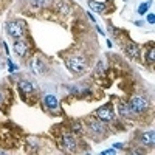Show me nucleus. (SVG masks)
Returning a JSON list of instances; mask_svg holds the SVG:
<instances>
[{
  "label": "nucleus",
  "mask_w": 155,
  "mask_h": 155,
  "mask_svg": "<svg viewBox=\"0 0 155 155\" xmlns=\"http://www.w3.org/2000/svg\"><path fill=\"white\" fill-rule=\"evenodd\" d=\"M65 65L70 71H74V73H82L85 68H87V62L84 58H79V56H73V58H68Z\"/></svg>",
  "instance_id": "f257e3e1"
},
{
  "label": "nucleus",
  "mask_w": 155,
  "mask_h": 155,
  "mask_svg": "<svg viewBox=\"0 0 155 155\" xmlns=\"http://www.w3.org/2000/svg\"><path fill=\"white\" fill-rule=\"evenodd\" d=\"M129 106H130V109H132V113H141L143 110H146L149 107L147 101L144 98H141V96H135L130 102H129Z\"/></svg>",
  "instance_id": "f03ea898"
},
{
  "label": "nucleus",
  "mask_w": 155,
  "mask_h": 155,
  "mask_svg": "<svg viewBox=\"0 0 155 155\" xmlns=\"http://www.w3.org/2000/svg\"><path fill=\"white\" fill-rule=\"evenodd\" d=\"M6 31H8L9 36L16 37V39H20V37L23 36V33H25L23 25H22L20 22H9V23L6 25Z\"/></svg>",
  "instance_id": "7ed1b4c3"
},
{
  "label": "nucleus",
  "mask_w": 155,
  "mask_h": 155,
  "mask_svg": "<svg viewBox=\"0 0 155 155\" xmlns=\"http://www.w3.org/2000/svg\"><path fill=\"white\" fill-rule=\"evenodd\" d=\"M62 146L65 147L67 150H70V152H74V149H76V138H74V135H71V134H65L62 137Z\"/></svg>",
  "instance_id": "20e7f679"
},
{
  "label": "nucleus",
  "mask_w": 155,
  "mask_h": 155,
  "mask_svg": "<svg viewBox=\"0 0 155 155\" xmlns=\"http://www.w3.org/2000/svg\"><path fill=\"white\" fill-rule=\"evenodd\" d=\"M14 53L17 56H20V58H25L28 54V44L25 41H22V39L16 41V44H14Z\"/></svg>",
  "instance_id": "39448f33"
},
{
  "label": "nucleus",
  "mask_w": 155,
  "mask_h": 155,
  "mask_svg": "<svg viewBox=\"0 0 155 155\" xmlns=\"http://www.w3.org/2000/svg\"><path fill=\"white\" fill-rule=\"evenodd\" d=\"M96 116L102 121H112L113 120V110L110 107H101L96 110Z\"/></svg>",
  "instance_id": "423d86ee"
},
{
  "label": "nucleus",
  "mask_w": 155,
  "mask_h": 155,
  "mask_svg": "<svg viewBox=\"0 0 155 155\" xmlns=\"http://www.w3.org/2000/svg\"><path fill=\"white\" fill-rule=\"evenodd\" d=\"M54 8H56L58 12H61V14H70L71 12V6L67 2H64V0H58L54 3Z\"/></svg>",
  "instance_id": "0eeeda50"
},
{
  "label": "nucleus",
  "mask_w": 155,
  "mask_h": 155,
  "mask_svg": "<svg viewBox=\"0 0 155 155\" xmlns=\"http://www.w3.org/2000/svg\"><path fill=\"white\" fill-rule=\"evenodd\" d=\"M44 102L48 109H56L58 107V99L54 95H45L44 96Z\"/></svg>",
  "instance_id": "6e6552de"
},
{
  "label": "nucleus",
  "mask_w": 155,
  "mask_h": 155,
  "mask_svg": "<svg viewBox=\"0 0 155 155\" xmlns=\"http://www.w3.org/2000/svg\"><path fill=\"white\" fill-rule=\"evenodd\" d=\"M153 135H155L153 130L143 134V137H141V143L146 144V146H153V141H155V137H153Z\"/></svg>",
  "instance_id": "1a4fd4ad"
},
{
  "label": "nucleus",
  "mask_w": 155,
  "mask_h": 155,
  "mask_svg": "<svg viewBox=\"0 0 155 155\" xmlns=\"http://www.w3.org/2000/svg\"><path fill=\"white\" fill-rule=\"evenodd\" d=\"M88 129H90V130H92L96 137H101L102 134H104V127H102L99 123H95V121H92V123L88 124Z\"/></svg>",
  "instance_id": "9d476101"
},
{
  "label": "nucleus",
  "mask_w": 155,
  "mask_h": 155,
  "mask_svg": "<svg viewBox=\"0 0 155 155\" xmlns=\"http://www.w3.org/2000/svg\"><path fill=\"white\" fill-rule=\"evenodd\" d=\"M126 53H127V56H130V58H138L140 50H138V47L135 44H129L126 47Z\"/></svg>",
  "instance_id": "9b49d317"
},
{
  "label": "nucleus",
  "mask_w": 155,
  "mask_h": 155,
  "mask_svg": "<svg viewBox=\"0 0 155 155\" xmlns=\"http://www.w3.org/2000/svg\"><path fill=\"white\" fill-rule=\"evenodd\" d=\"M31 70H33V73H36V74H41V73L44 71V64L39 61V59L31 61Z\"/></svg>",
  "instance_id": "f8f14e48"
},
{
  "label": "nucleus",
  "mask_w": 155,
  "mask_h": 155,
  "mask_svg": "<svg viewBox=\"0 0 155 155\" xmlns=\"http://www.w3.org/2000/svg\"><path fill=\"white\" fill-rule=\"evenodd\" d=\"M118 112H120V115H123V116H130V115H132L130 106H129V104H123V102L118 106Z\"/></svg>",
  "instance_id": "ddd939ff"
},
{
  "label": "nucleus",
  "mask_w": 155,
  "mask_h": 155,
  "mask_svg": "<svg viewBox=\"0 0 155 155\" xmlns=\"http://www.w3.org/2000/svg\"><path fill=\"white\" fill-rule=\"evenodd\" d=\"M88 5H90V8H92V9H95L98 12H102V11L106 9V5L104 3H96V2H93V0H88Z\"/></svg>",
  "instance_id": "4468645a"
},
{
  "label": "nucleus",
  "mask_w": 155,
  "mask_h": 155,
  "mask_svg": "<svg viewBox=\"0 0 155 155\" xmlns=\"http://www.w3.org/2000/svg\"><path fill=\"white\" fill-rule=\"evenodd\" d=\"M30 3L34 8H44V6H47L50 3V0H30Z\"/></svg>",
  "instance_id": "2eb2a0df"
},
{
  "label": "nucleus",
  "mask_w": 155,
  "mask_h": 155,
  "mask_svg": "<svg viewBox=\"0 0 155 155\" xmlns=\"http://www.w3.org/2000/svg\"><path fill=\"white\" fill-rule=\"evenodd\" d=\"M19 85H20V88L23 90V92H27V93L33 92V88H34V87H33V84H31V82H28V81H20V84H19Z\"/></svg>",
  "instance_id": "dca6fc26"
},
{
  "label": "nucleus",
  "mask_w": 155,
  "mask_h": 155,
  "mask_svg": "<svg viewBox=\"0 0 155 155\" xmlns=\"http://www.w3.org/2000/svg\"><path fill=\"white\" fill-rule=\"evenodd\" d=\"M102 71H104V65H102V62H99L98 67H96V73L98 74H102Z\"/></svg>",
  "instance_id": "f3484780"
},
{
  "label": "nucleus",
  "mask_w": 155,
  "mask_h": 155,
  "mask_svg": "<svg viewBox=\"0 0 155 155\" xmlns=\"http://www.w3.org/2000/svg\"><path fill=\"white\" fill-rule=\"evenodd\" d=\"M147 6H149V3H144V5H141V6H140V14H144V11L147 9Z\"/></svg>",
  "instance_id": "a211bd4d"
},
{
  "label": "nucleus",
  "mask_w": 155,
  "mask_h": 155,
  "mask_svg": "<svg viewBox=\"0 0 155 155\" xmlns=\"http://www.w3.org/2000/svg\"><path fill=\"white\" fill-rule=\"evenodd\" d=\"M147 59H149L150 62H153V59H155V51H153V50H150V51H149V56H147Z\"/></svg>",
  "instance_id": "6ab92c4d"
},
{
  "label": "nucleus",
  "mask_w": 155,
  "mask_h": 155,
  "mask_svg": "<svg viewBox=\"0 0 155 155\" xmlns=\"http://www.w3.org/2000/svg\"><path fill=\"white\" fill-rule=\"evenodd\" d=\"M73 130H81V124L79 123H73Z\"/></svg>",
  "instance_id": "aec40b11"
},
{
  "label": "nucleus",
  "mask_w": 155,
  "mask_h": 155,
  "mask_svg": "<svg viewBox=\"0 0 155 155\" xmlns=\"http://www.w3.org/2000/svg\"><path fill=\"white\" fill-rule=\"evenodd\" d=\"M147 20H149L150 23H153V22H155V17H153V14H150V16L147 17Z\"/></svg>",
  "instance_id": "412c9836"
},
{
  "label": "nucleus",
  "mask_w": 155,
  "mask_h": 155,
  "mask_svg": "<svg viewBox=\"0 0 155 155\" xmlns=\"http://www.w3.org/2000/svg\"><path fill=\"white\" fill-rule=\"evenodd\" d=\"M3 101V96H2V93H0V102H2Z\"/></svg>",
  "instance_id": "4be33fe9"
}]
</instances>
